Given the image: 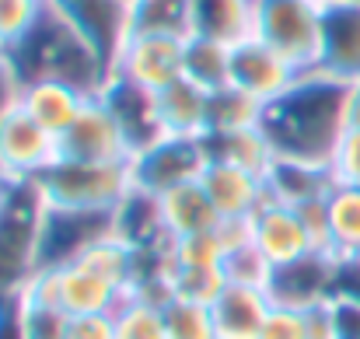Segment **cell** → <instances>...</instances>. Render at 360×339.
Here are the masks:
<instances>
[{"label":"cell","instance_id":"1","mask_svg":"<svg viewBox=\"0 0 360 339\" xmlns=\"http://www.w3.org/2000/svg\"><path fill=\"white\" fill-rule=\"evenodd\" d=\"M347 98L350 84L322 70H304L280 98L262 109L259 129L266 133L276 158L329 168L343 133L350 129Z\"/></svg>","mask_w":360,"mask_h":339},{"label":"cell","instance_id":"2","mask_svg":"<svg viewBox=\"0 0 360 339\" xmlns=\"http://www.w3.org/2000/svg\"><path fill=\"white\" fill-rule=\"evenodd\" d=\"M7 70L18 84L63 81L84 95H98L112 77L95 46L49 0L35 18V25L7 49Z\"/></svg>","mask_w":360,"mask_h":339},{"label":"cell","instance_id":"3","mask_svg":"<svg viewBox=\"0 0 360 339\" xmlns=\"http://www.w3.org/2000/svg\"><path fill=\"white\" fill-rule=\"evenodd\" d=\"M42 217L46 196L39 182H14L11 203L0 214V305L21 298L35 276Z\"/></svg>","mask_w":360,"mask_h":339},{"label":"cell","instance_id":"4","mask_svg":"<svg viewBox=\"0 0 360 339\" xmlns=\"http://www.w3.org/2000/svg\"><path fill=\"white\" fill-rule=\"evenodd\" d=\"M39 189L49 207L116 214L120 203L133 193V175H129V161L126 165H91V161L60 158L53 168L39 175Z\"/></svg>","mask_w":360,"mask_h":339},{"label":"cell","instance_id":"5","mask_svg":"<svg viewBox=\"0 0 360 339\" xmlns=\"http://www.w3.org/2000/svg\"><path fill=\"white\" fill-rule=\"evenodd\" d=\"M322 0H255V39L287 56L297 70L319 67Z\"/></svg>","mask_w":360,"mask_h":339},{"label":"cell","instance_id":"6","mask_svg":"<svg viewBox=\"0 0 360 339\" xmlns=\"http://www.w3.org/2000/svg\"><path fill=\"white\" fill-rule=\"evenodd\" d=\"M116 234V214L102 210H63L46 203V217L39 231V255H35V273L60 269L77 262L95 241Z\"/></svg>","mask_w":360,"mask_h":339},{"label":"cell","instance_id":"7","mask_svg":"<svg viewBox=\"0 0 360 339\" xmlns=\"http://www.w3.org/2000/svg\"><path fill=\"white\" fill-rule=\"evenodd\" d=\"M203 168H207V147L203 140L193 136H161L158 143H150L129 161L133 189L158 200L179 186L200 182Z\"/></svg>","mask_w":360,"mask_h":339},{"label":"cell","instance_id":"8","mask_svg":"<svg viewBox=\"0 0 360 339\" xmlns=\"http://www.w3.org/2000/svg\"><path fill=\"white\" fill-rule=\"evenodd\" d=\"M60 161V136L42 129L18 102L0 119V175L11 182H39Z\"/></svg>","mask_w":360,"mask_h":339},{"label":"cell","instance_id":"9","mask_svg":"<svg viewBox=\"0 0 360 339\" xmlns=\"http://www.w3.org/2000/svg\"><path fill=\"white\" fill-rule=\"evenodd\" d=\"M112 74H120L147 91H165L168 84L186 77V39L129 35L122 42Z\"/></svg>","mask_w":360,"mask_h":339},{"label":"cell","instance_id":"10","mask_svg":"<svg viewBox=\"0 0 360 339\" xmlns=\"http://www.w3.org/2000/svg\"><path fill=\"white\" fill-rule=\"evenodd\" d=\"M60 158L67 161H91V165H126L129 143L122 136L120 122L105 109V102L95 95L88 98L84 113L74 119V126L60 136Z\"/></svg>","mask_w":360,"mask_h":339},{"label":"cell","instance_id":"11","mask_svg":"<svg viewBox=\"0 0 360 339\" xmlns=\"http://www.w3.org/2000/svg\"><path fill=\"white\" fill-rule=\"evenodd\" d=\"M301 74L304 70H297L287 56H280L273 46H266L255 35L231 46V84L241 88L245 95L259 98L262 105L280 98Z\"/></svg>","mask_w":360,"mask_h":339},{"label":"cell","instance_id":"12","mask_svg":"<svg viewBox=\"0 0 360 339\" xmlns=\"http://www.w3.org/2000/svg\"><path fill=\"white\" fill-rule=\"evenodd\" d=\"M98 98L105 102V109L112 113V119L120 122L133 158L165 136V126H161V115H158V91H147V88L126 81L120 74H112L105 81V88L98 91Z\"/></svg>","mask_w":360,"mask_h":339},{"label":"cell","instance_id":"13","mask_svg":"<svg viewBox=\"0 0 360 339\" xmlns=\"http://www.w3.org/2000/svg\"><path fill=\"white\" fill-rule=\"evenodd\" d=\"M102 56L109 70H116L122 42L129 39V4L126 0H49Z\"/></svg>","mask_w":360,"mask_h":339},{"label":"cell","instance_id":"14","mask_svg":"<svg viewBox=\"0 0 360 339\" xmlns=\"http://www.w3.org/2000/svg\"><path fill=\"white\" fill-rule=\"evenodd\" d=\"M336 269H340V255H333V252H304L301 259L273 269L269 298L276 305H290V308H304L308 312V308H315L322 301H333Z\"/></svg>","mask_w":360,"mask_h":339},{"label":"cell","instance_id":"15","mask_svg":"<svg viewBox=\"0 0 360 339\" xmlns=\"http://www.w3.org/2000/svg\"><path fill=\"white\" fill-rule=\"evenodd\" d=\"M322 74L357 84L360 81V0L326 4L322 11V46H319V67Z\"/></svg>","mask_w":360,"mask_h":339},{"label":"cell","instance_id":"16","mask_svg":"<svg viewBox=\"0 0 360 339\" xmlns=\"http://www.w3.org/2000/svg\"><path fill=\"white\" fill-rule=\"evenodd\" d=\"M252 245L273 262V266H287L294 259H301L304 252H315L311 248V238L304 231V221L294 207L287 203H276V200H266L252 217Z\"/></svg>","mask_w":360,"mask_h":339},{"label":"cell","instance_id":"17","mask_svg":"<svg viewBox=\"0 0 360 339\" xmlns=\"http://www.w3.org/2000/svg\"><path fill=\"white\" fill-rule=\"evenodd\" d=\"M200 186L207 189V196L214 200V207L224 221H248L269 200L266 179H259L245 168H235V165H224V161H207Z\"/></svg>","mask_w":360,"mask_h":339},{"label":"cell","instance_id":"18","mask_svg":"<svg viewBox=\"0 0 360 339\" xmlns=\"http://www.w3.org/2000/svg\"><path fill=\"white\" fill-rule=\"evenodd\" d=\"M88 98L95 95H84L63 81H35V84H18V105L32 115L42 129H49L53 136H63L74 119L84 113Z\"/></svg>","mask_w":360,"mask_h":339},{"label":"cell","instance_id":"19","mask_svg":"<svg viewBox=\"0 0 360 339\" xmlns=\"http://www.w3.org/2000/svg\"><path fill=\"white\" fill-rule=\"evenodd\" d=\"M333 186H336V179L329 168L304 165V161H283V158H276L269 175H266L269 200L287 203V207H304V203L326 200L333 193Z\"/></svg>","mask_w":360,"mask_h":339},{"label":"cell","instance_id":"20","mask_svg":"<svg viewBox=\"0 0 360 339\" xmlns=\"http://www.w3.org/2000/svg\"><path fill=\"white\" fill-rule=\"evenodd\" d=\"M161 221L172 238H186V234H203V231H217L221 227V214L214 207V200L207 196V189L200 182L179 186L172 193H165L161 200Z\"/></svg>","mask_w":360,"mask_h":339},{"label":"cell","instance_id":"21","mask_svg":"<svg viewBox=\"0 0 360 339\" xmlns=\"http://www.w3.org/2000/svg\"><path fill=\"white\" fill-rule=\"evenodd\" d=\"M207 98L210 91H203L193 81H175L165 91H158V115L165 126V136H193L203 140L207 136Z\"/></svg>","mask_w":360,"mask_h":339},{"label":"cell","instance_id":"22","mask_svg":"<svg viewBox=\"0 0 360 339\" xmlns=\"http://www.w3.org/2000/svg\"><path fill=\"white\" fill-rule=\"evenodd\" d=\"M269 305H273L269 290H252V287H231L228 283V290L214 305L217 339H259Z\"/></svg>","mask_w":360,"mask_h":339},{"label":"cell","instance_id":"23","mask_svg":"<svg viewBox=\"0 0 360 339\" xmlns=\"http://www.w3.org/2000/svg\"><path fill=\"white\" fill-rule=\"evenodd\" d=\"M116 238L126 241L133 252H150V248H168L172 234L161 221V203L158 196L147 193H129L116 210Z\"/></svg>","mask_w":360,"mask_h":339},{"label":"cell","instance_id":"24","mask_svg":"<svg viewBox=\"0 0 360 339\" xmlns=\"http://www.w3.org/2000/svg\"><path fill=\"white\" fill-rule=\"evenodd\" d=\"M193 35L228 46L255 35V0H193Z\"/></svg>","mask_w":360,"mask_h":339},{"label":"cell","instance_id":"25","mask_svg":"<svg viewBox=\"0 0 360 339\" xmlns=\"http://www.w3.org/2000/svg\"><path fill=\"white\" fill-rule=\"evenodd\" d=\"M203 147H207V161L235 165V168H245L259 179H266L273 161H276V154H273V147H269V140L259 126L255 129H235V133H207Z\"/></svg>","mask_w":360,"mask_h":339},{"label":"cell","instance_id":"26","mask_svg":"<svg viewBox=\"0 0 360 339\" xmlns=\"http://www.w3.org/2000/svg\"><path fill=\"white\" fill-rule=\"evenodd\" d=\"M129 35H193V0H129Z\"/></svg>","mask_w":360,"mask_h":339},{"label":"cell","instance_id":"27","mask_svg":"<svg viewBox=\"0 0 360 339\" xmlns=\"http://www.w3.org/2000/svg\"><path fill=\"white\" fill-rule=\"evenodd\" d=\"M186 81L200 84L203 91H217L231 84V46L207 39V35H189L186 39Z\"/></svg>","mask_w":360,"mask_h":339},{"label":"cell","instance_id":"28","mask_svg":"<svg viewBox=\"0 0 360 339\" xmlns=\"http://www.w3.org/2000/svg\"><path fill=\"white\" fill-rule=\"evenodd\" d=\"M329 214V245L340 259L360 255V189L354 186H333L326 196Z\"/></svg>","mask_w":360,"mask_h":339},{"label":"cell","instance_id":"29","mask_svg":"<svg viewBox=\"0 0 360 339\" xmlns=\"http://www.w3.org/2000/svg\"><path fill=\"white\" fill-rule=\"evenodd\" d=\"M262 102L245 95L235 84H224L210 91L207 98V133H235V129H255L262 122Z\"/></svg>","mask_w":360,"mask_h":339},{"label":"cell","instance_id":"30","mask_svg":"<svg viewBox=\"0 0 360 339\" xmlns=\"http://www.w3.org/2000/svg\"><path fill=\"white\" fill-rule=\"evenodd\" d=\"M112 319H116V339H168L165 308L136 301L129 294L120 298V305L112 308Z\"/></svg>","mask_w":360,"mask_h":339},{"label":"cell","instance_id":"31","mask_svg":"<svg viewBox=\"0 0 360 339\" xmlns=\"http://www.w3.org/2000/svg\"><path fill=\"white\" fill-rule=\"evenodd\" d=\"M224 259H228V248H224L221 231L172 238V262H175V269H221Z\"/></svg>","mask_w":360,"mask_h":339},{"label":"cell","instance_id":"32","mask_svg":"<svg viewBox=\"0 0 360 339\" xmlns=\"http://www.w3.org/2000/svg\"><path fill=\"white\" fill-rule=\"evenodd\" d=\"M165 329L168 339H217V326H214V308L175 298L165 305Z\"/></svg>","mask_w":360,"mask_h":339},{"label":"cell","instance_id":"33","mask_svg":"<svg viewBox=\"0 0 360 339\" xmlns=\"http://www.w3.org/2000/svg\"><path fill=\"white\" fill-rule=\"evenodd\" d=\"M224 276H228V283L231 287H252V290H269V283H273V262L248 241V245H241V248H231L228 252V259H224Z\"/></svg>","mask_w":360,"mask_h":339},{"label":"cell","instance_id":"34","mask_svg":"<svg viewBox=\"0 0 360 339\" xmlns=\"http://www.w3.org/2000/svg\"><path fill=\"white\" fill-rule=\"evenodd\" d=\"M224 290H228L224 269H175V298L214 308Z\"/></svg>","mask_w":360,"mask_h":339},{"label":"cell","instance_id":"35","mask_svg":"<svg viewBox=\"0 0 360 339\" xmlns=\"http://www.w3.org/2000/svg\"><path fill=\"white\" fill-rule=\"evenodd\" d=\"M25 315V336L28 339H70V315L49 305H35L21 298Z\"/></svg>","mask_w":360,"mask_h":339},{"label":"cell","instance_id":"36","mask_svg":"<svg viewBox=\"0 0 360 339\" xmlns=\"http://www.w3.org/2000/svg\"><path fill=\"white\" fill-rule=\"evenodd\" d=\"M259 339H311L308 336V312L273 301L266 319H262Z\"/></svg>","mask_w":360,"mask_h":339},{"label":"cell","instance_id":"37","mask_svg":"<svg viewBox=\"0 0 360 339\" xmlns=\"http://www.w3.org/2000/svg\"><path fill=\"white\" fill-rule=\"evenodd\" d=\"M46 0H0V42L11 49L42 14Z\"/></svg>","mask_w":360,"mask_h":339},{"label":"cell","instance_id":"38","mask_svg":"<svg viewBox=\"0 0 360 339\" xmlns=\"http://www.w3.org/2000/svg\"><path fill=\"white\" fill-rule=\"evenodd\" d=\"M336 186H354L360 189V129H347L336 154H333V165H329Z\"/></svg>","mask_w":360,"mask_h":339},{"label":"cell","instance_id":"39","mask_svg":"<svg viewBox=\"0 0 360 339\" xmlns=\"http://www.w3.org/2000/svg\"><path fill=\"white\" fill-rule=\"evenodd\" d=\"M333 326L336 339H360V301L333 298Z\"/></svg>","mask_w":360,"mask_h":339},{"label":"cell","instance_id":"40","mask_svg":"<svg viewBox=\"0 0 360 339\" xmlns=\"http://www.w3.org/2000/svg\"><path fill=\"white\" fill-rule=\"evenodd\" d=\"M70 339H116V319L112 315L70 319Z\"/></svg>","mask_w":360,"mask_h":339},{"label":"cell","instance_id":"41","mask_svg":"<svg viewBox=\"0 0 360 339\" xmlns=\"http://www.w3.org/2000/svg\"><path fill=\"white\" fill-rule=\"evenodd\" d=\"M0 339H28L25 336V315H21V298L0 305Z\"/></svg>","mask_w":360,"mask_h":339},{"label":"cell","instance_id":"42","mask_svg":"<svg viewBox=\"0 0 360 339\" xmlns=\"http://www.w3.org/2000/svg\"><path fill=\"white\" fill-rule=\"evenodd\" d=\"M14 102H18V81L11 77V70H4V74H0V119H4V113H7Z\"/></svg>","mask_w":360,"mask_h":339},{"label":"cell","instance_id":"43","mask_svg":"<svg viewBox=\"0 0 360 339\" xmlns=\"http://www.w3.org/2000/svg\"><path fill=\"white\" fill-rule=\"evenodd\" d=\"M347 119H350V126L360 129V81L357 84H350V98H347Z\"/></svg>","mask_w":360,"mask_h":339},{"label":"cell","instance_id":"44","mask_svg":"<svg viewBox=\"0 0 360 339\" xmlns=\"http://www.w3.org/2000/svg\"><path fill=\"white\" fill-rule=\"evenodd\" d=\"M11 193H14V182H11L7 175H0V214L7 210V203H11Z\"/></svg>","mask_w":360,"mask_h":339},{"label":"cell","instance_id":"45","mask_svg":"<svg viewBox=\"0 0 360 339\" xmlns=\"http://www.w3.org/2000/svg\"><path fill=\"white\" fill-rule=\"evenodd\" d=\"M4 70H7V46L0 42V74H4Z\"/></svg>","mask_w":360,"mask_h":339},{"label":"cell","instance_id":"46","mask_svg":"<svg viewBox=\"0 0 360 339\" xmlns=\"http://www.w3.org/2000/svg\"><path fill=\"white\" fill-rule=\"evenodd\" d=\"M322 4H343V0H322Z\"/></svg>","mask_w":360,"mask_h":339},{"label":"cell","instance_id":"47","mask_svg":"<svg viewBox=\"0 0 360 339\" xmlns=\"http://www.w3.org/2000/svg\"><path fill=\"white\" fill-rule=\"evenodd\" d=\"M126 4H129V0H126Z\"/></svg>","mask_w":360,"mask_h":339},{"label":"cell","instance_id":"48","mask_svg":"<svg viewBox=\"0 0 360 339\" xmlns=\"http://www.w3.org/2000/svg\"><path fill=\"white\" fill-rule=\"evenodd\" d=\"M357 259H360V255H357Z\"/></svg>","mask_w":360,"mask_h":339}]
</instances>
